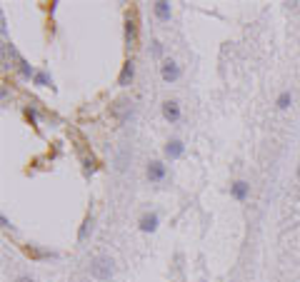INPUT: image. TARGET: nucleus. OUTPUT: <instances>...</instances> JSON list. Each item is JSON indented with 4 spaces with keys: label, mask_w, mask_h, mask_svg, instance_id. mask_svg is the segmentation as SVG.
I'll list each match as a JSON object with an SVG mask.
<instances>
[{
    "label": "nucleus",
    "mask_w": 300,
    "mask_h": 282,
    "mask_svg": "<svg viewBox=\"0 0 300 282\" xmlns=\"http://www.w3.org/2000/svg\"><path fill=\"white\" fill-rule=\"evenodd\" d=\"M290 103H293V93H290V90H283V93L278 95V100H275L278 110H288V107H290Z\"/></svg>",
    "instance_id": "nucleus-14"
},
{
    "label": "nucleus",
    "mask_w": 300,
    "mask_h": 282,
    "mask_svg": "<svg viewBox=\"0 0 300 282\" xmlns=\"http://www.w3.org/2000/svg\"><path fill=\"white\" fill-rule=\"evenodd\" d=\"M0 225H3L5 230H13V225H10V220H8L5 215H0Z\"/></svg>",
    "instance_id": "nucleus-19"
},
{
    "label": "nucleus",
    "mask_w": 300,
    "mask_h": 282,
    "mask_svg": "<svg viewBox=\"0 0 300 282\" xmlns=\"http://www.w3.org/2000/svg\"><path fill=\"white\" fill-rule=\"evenodd\" d=\"M168 177V168L160 163V160H150L148 163V180L150 182H163Z\"/></svg>",
    "instance_id": "nucleus-4"
},
{
    "label": "nucleus",
    "mask_w": 300,
    "mask_h": 282,
    "mask_svg": "<svg viewBox=\"0 0 300 282\" xmlns=\"http://www.w3.org/2000/svg\"><path fill=\"white\" fill-rule=\"evenodd\" d=\"M133 80H135V60H125L123 63V70L118 75V85L120 88H130Z\"/></svg>",
    "instance_id": "nucleus-6"
},
{
    "label": "nucleus",
    "mask_w": 300,
    "mask_h": 282,
    "mask_svg": "<svg viewBox=\"0 0 300 282\" xmlns=\"http://www.w3.org/2000/svg\"><path fill=\"white\" fill-rule=\"evenodd\" d=\"M93 232V215H85L80 230H78V243H83V240H88V235Z\"/></svg>",
    "instance_id": "nucleus-13"
},
{
    "label": "nucleus",
    "mask_w": 300,
    "mask_h": 282,
    "mask_svg": "<svg viewBox=\"0 0 300 282\" xmlns=\"http://www.w3.org/2000/svg\"><path fill=\"white\" fill-rule=\"evenodd\" d=\"M230 195L238 200V203H245V200L250 197V185H248L245 180H235V182L230 185Z\"/></svg>",
    "instance_id": "nucleus-8"
},
{
    "label": "nucleus",
    "mask_w": 300,
    "mask_h": 282,
    "mask_svg": "<svg viewBox=\"0 0 300 282\" xmlns=\"http://www.w3.org/2000/svg\"><path fill=\"white\" fill-rule=\"evenodd\" d=\"M163 117L168 120L170 125L180 123V117H183V110H180V103L178 100H165L163 103Z\"/></svg>",
    "instance_id": "nucleus-3"
},
{
    "label": "nucleus",
    "mask_w": 300,
    "mask_h": 282,
    "mask_svg": "<svg viewBox=\"0 0 300 282\" xmlns=\"http://www.w3.org/2000/svg\"><path fill=\"white\" fill-rule=\"evenodd\" d=\"M25 117L30 120V125H38V115H35V110H33V107H28V110H25Z\"/></svg>",
    "instance_id": "nucleus-18"
},
{
    "label": "nucleus",
    "mask_w": 300,
    "mask_h": 282,
    "mask_svg": "<svg viewBox=\"0 0 300 282\" xmlns=\"http://www.w3.org/2000/svg\"><path fill=\"white\" fill-rule=\"evenodd\" d=\"M135 43H138V20L135 15H128L125 18V48L133 50Z\"/></svg>",
    "instance_id": "nucleus-5"
},
{
    "label": "nucleus",
    "mask_w": 300,
    "mask_h": 282,
    "mask_svg": "<svg viewBox=\"0 0 300 282\" xmlns=\"http://www.w3.org/2000/svg\"><path fill=\"white\" fill-rule=\"evenodd\" d=\"M180 75H183V70H180V65L175 63V60H163V65H160V77L165 80V83L170 85V83H178L180 80Z\"/></svg>",
    "instance_id": "nucleus-2"
},
{
    "label": "nucleus",
    "mask_w": 300,
    "mask_h": 282,
    "mask_svg": "<svg viewBox=\"0 0 300 282\" xmlns=\"http://www.w3.org/2000/svg\"><path fill=\"white\" fill-rule=\"evenodd\" d=\"M183 152H185V145H183V140H178V138L168 140L165 147H163V155H165L168 160H178V157H183Z\"/></svg>",
    "instance_id": "nucleus-7"
},
{
    "label": "nucleus",
    "mask_w": 300,
    "mask_h": 282,
    "mask_svg": "<svg viewBox=\"0 0 300 282\" xmlns=\"http://www.w3.org/2000/svg\"><path fill=\"white\" fill-rule=\"evenodd\" d=\"M90 275L98 280V282H110L112 275H115V262L108 255H95L90 260Z\"/></svg>",
    "instance_id": "nucleus-1"
},
{
    "label": "nucleus",
    "mask_w": 300,
    "mask_h": 282,
    "mask_svg": "<svg viewBox=\"0 0 300 282\" xmlns=\"http://www.w3.org/2000/svg\"><path fill=\"white\" fill-rule=\"evenodd\" d=\"M298 177H300V165H298Z\"/></svg>",
    "instance_id": "nucleus-21"
},
{
    "label": "nucleus",
    "mask_w": 300,
    "mask_h": 282,
    "mask_svg": "<svg viewBox=\"0 0 300 282\" xmlns=\"http://www.w3.org/2000/svg\"><path fill=\"white\" fill-rule=\"evenodd\" d=\"M18 70H20V75H23L25 80L35 77V70H33V65H30L28 60H20V63H18Z\"/></svg>",
    "instance_id": "nucleus-16"
},
{
    "label": "nucleus",
    "mask_w": 300,
    "mask_h": 282,
    "mask_svg": "<svg viewBox=\"0 0 300 282\" xmlns=\"http://www.w3.org/2000/svg\"><path fill=\"white\" fill-rule=\"evenodd\" d=\"M153 10H155V15H158V20H170V3H165V0H158V3L153 5Z\"/></svg>",
    "instance_id": "nucleus-12"
},
{
    "label": "nucleus",
    "mask_w": 300,
    "mask_h": 282,
    "mask_svg": "<svg viewBox=\"0 0 300 282\" xmlns=\"http://www.w3.org/2000/svg\"><path fill=\"white\" fill-rule=\"evenodd\" d=\"M112 115H115V120H118V123H125V120L133 115L130 103H128V100H118V103H115V107H112Z\"/></svg>",
    "instance_id": "nucleus-10"
},
{
    "label": "nucleus",
    "mask_w": 300,
    "mask_h": 282,
    "mask_svg": "<svg viewBox=\"0 0 300 282\" xmlns=\"http://www.w3.org/2000/svg\"><path fill=\"white\" fill-rule=\"evenodd\" d=\"M33 83L35 85H40V88H48V85H53V80H50V75L48 72H35V77H33Z\"/></svg>",
    "instance_id": "nucleus-15"
},
{
    "label": "nucleus",
    "mask_w": 300,
    "mask_h": 282,
    "mask_svg": "<svg viewBox=\"0 0 300 282\" xmlns=\"http://www.w3.org/2000/svg\"><path fill=\"white\" fill-rule=\"evenodd\" d=\"M23 252L33 260H50L55 257V252H48V250H40V247H35V245H23Z\"/></svg>",
    "instance_id": "nucleus-11"
},
{
    "label": "nucleus",
    "mask_w": 300,
    "mask_h": 282,
    "mask_svg": "<svg viewBox=\"0 0 300 282\" xmlns=\"http://www.w3.org/2000/svg\"><path fill=\"white\" fill-rule=\"evenodd\" d=\"M150 53H153L155 58H160V55H163V45L158 43V40H153V43H150Z\"/></svg>",
    "instance_id": "nucleus-17"
},
{
    "label": "nucleus",
    "mask_w": 300,
    "mask_h": 282,
    "mask_svg": "<svg viewBox=\"0 0 300 282\" xmlns=\"http://www.w3.org/2000/svg\"><path fill=\"white\" fill-rule=\"evenodd\" d=\"M140 230L143 232H155L158 230V225H160V217H158V212H145L143 217H140Z\"/></svg>",
    "instance_id": "nucleus-9"
},
{
    "label": "nucleus",
    "mask_w": 300,
    "mask_h": 282,
    "mask_svg": "<svg viewBox=\"0 0 300 282\" xmlns=\"http://www.w3.org/2000/svg\"><path fill=\"white\" fill-rule=\"evenodd\" d=\"M15 282H35V280H33V277H28V275H20Z\"/></svg>",
    "instance_id": "nucleus-20"
}]
</instances>
